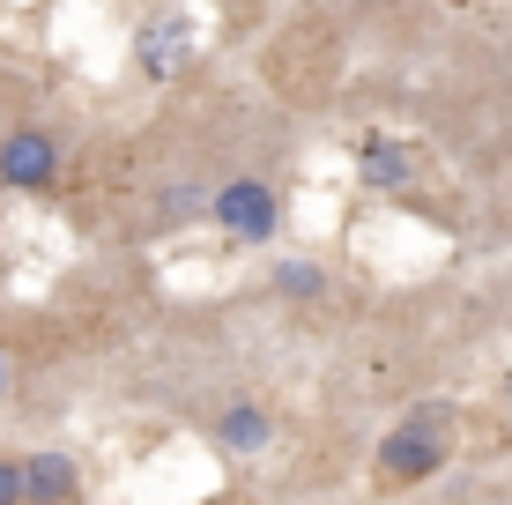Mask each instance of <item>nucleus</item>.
I'll use <instances>...</instances> for the list:
<instances>
[{"instance_id": "f257e3e1", "label": "nucleus", "mask_w": 512, "mask_h": 505, "mask_svg": "<svg viewBox=\"0 0 512 505\" xmlns=\"http://www.w3.org/2000/svg\"><path fill=\"white\" fill-rule=\"evenodd\" d=\"M208 223L245 238V246H268V238L282 231V194L268 179H223L216 194H208Z\"/></svg>"}, {"instance_id": "f03ea898", "label": "nucleus", "mask_w": 512, "mask_h": 505, "mask_svg": "<svg viewBox=\"0 0 512 505\" xmlns=\"http://www.w3.org/2000/svg\"><path fill=\"white\" fill-rule=\"evenodd\" d=\"M446 431H431V424H409V416H401L394 431H386L379 439V468L394 483H423V476H438V468H446Z\"/></svg>"}, {"instance_id": "7ed1b4c3", "label": "nucleus", "mask_w": 512, "mask_h": 505, "mask_svg": "<svg viewBox=\"0 0 512 505\" xmlns=\"http://www.w3.org/2000/svg\"><path fill=\"white\" fill-rule=\"evenodd\" d=\"M52 179H60V142H52L45 127H15L8 142H0V186H15V194H45Z\"/></svg>"}, {"instance_id": "20e7f679", "label": "nucleus", "mask_w": 512, "mask_h": 505, "mask_svg": "<svg viewBox=\"0 0 512 505\" xmlns=\"http://www.w3.org/2000/svg\"><path fill=\"white\" fill-rule=\"evenodd\" d=\"M186 60H193V23H186V15H149L141 38H134V67L149 82H171Z\"/></svg>"}, {"instance_id": "39448f33", "label": "nucleus", "mask_w": 512, "mask_h": 505, "mask_svg": "<svg viewBox=\"0 0 512 505\" xmlns=\"http://www.w3.org/2000/svg\"><path fill=\"white\" fill-rule=\"evenodd\" d=\"M357 171H364V186H379V194H401V186L416 179V156L394 142V134H364V149H357Z\"/></svg>"}, {"instance_id": "423d86ee", "label": "nucleus", "mask_w": 512, "mask_h": 505, "mask_svg": "<svg viewBox=\"0 0 512 505\" xmlns=\"http://www.w3.org/2000/svg\"><path fill=\"white\" fill-rule=\"evenodd\" d=\"M75 491H82V476H75L67 454H30L23 461V505H75Z\"/></svg>"}, {"instance_id": "0eeeda50", "label": "nucleus", "mask_w": 512, "mask_h": 505, "mask_svg": "<svg viewBox=\"0 0 512 505\" xmlns=\"http://www.w3.org/2000/svg\"><path fill=\"white\" fill-rule=\"evenodd\" d=\"M268 439H275V424H268L260 402H231L216 416V446H223V454H260Z\"/></svg>"}, {"instance_id": "6e6552de", "label": "nucleus", "mask_w": 512, "mask_h": 505, "mask_svg": "<svg viewBox=\"0 0 512 505\" xmlns=\"http://www.w3.org/2000/svg\"><path fill=\"white\" fill-rule=\"evenodd\" d=\"M193 216H208V194L193 179H171L164 194H156V223H164V231H179V223H193Z\"/></svg>"}, {"instance_id": "1a4fd4ad", "label": "nucleus", "mask_w": 512, "mask_h": 505, "mask_svg": "<svg viewBox=\"0 0 512 505\" xmlns=\"http://www.w3.org/2000/svg\"><path fill=\"white\" fill-rule=\"evenodd\" d=\"M275 290H282V298H320L327 268H320V260H275Z\"/></svg>"}, {"instance_id": "9d476101", "label": "nucleus", "mask_w": 512, "mask_h": 505, "mask_svg": "<svg viewBox=\"0 0 512 505\" xmlns=\"http://www.w3.org/2000/svg\"><path fill=\"white\" fill-rule=\"evenodd\" d=\"M0 505H23V461H0Z\"/></svg>"}, {"instance_id": "9b49d317", "label": "nucleus", "mask_w": 512, "mask_h": 505, "mask_svg": "<svg viewBox=\"0 0 512 505\" xmlns=\"http://www.w3.org/2000/svg\"><path fill=\"white\" fill-rule=\"evenodd\" d=\"M0 402H8V357H0Z\"/></svg>"}, {"instance_id": "f8f14e48", "label": "nucleus", "mask_w": 512, "mask_h": 505, "mask_svg": "<svg viewBox=\"0 0 512 505\" xmlns=\"http://www.w3.org/2000/svg\"><path fill=\"white\" fill-rule=\"evenodd\" d=\"M505 402H512V372H505Z\"/></svg>"}, {"instance_id": "ddd939ff", "label": "nucleus", "mask_w": 512, "mask_h": 505, "mask_svg": "<svg viewBox=\"0 0 512 505\" xmlns=\"http://www.w3.org/2000/svg\"><path fill=\"white\" fill-rule=\"evenodd\" d=\"M453 8H461V0H453Z\"/></svg>"}]
</instances>
